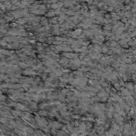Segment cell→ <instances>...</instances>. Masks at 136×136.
Here are the masks:
<instances>
[{
	"mask_svg": "<svg viewBox=\"0 0 136 136\" xmlns=\"http://www.w3.org/2000/svg\"><path fill=\"white\" fill-rule=\"evenodd\" d=\"M113 10V8L112 7H110V8H109V9H108V10L109 11H112Z\"/></svg>",
	"mask_w": 136,
	"mask_h": 136,
	"instance_id": "cell-1",
	"label": "cell"
}]
</instances>
